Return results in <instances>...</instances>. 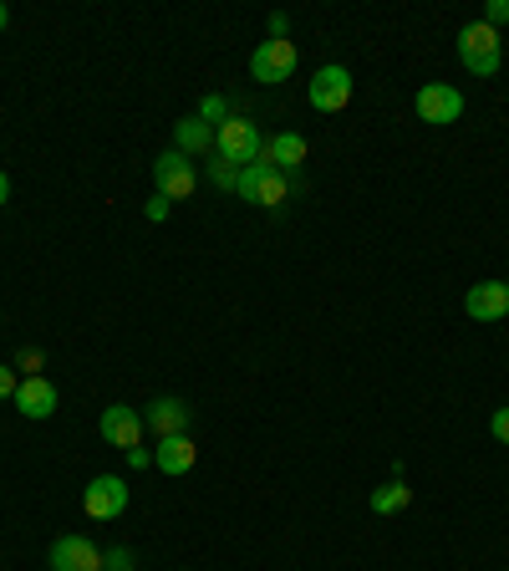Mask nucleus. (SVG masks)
I'll return each mask as SVG.
<instances>
[{"label":"nucleus","mask_w":509,"mask_h":571,"mask_svg":"<svg viewBox=\"0 0 509 571\" xmlns=\"http://www.w3.org/2000/svg\"><path fill=\"white\" fill-rule=\"evenodd\" d=\"M122 460L133 464V470H143V464H153V450H143V444H138V450H128Z\"/></svg>","instance_id":"obj_26"},{"label":"nucleus","mask_w":509,"mask_h":571,"mask_svg":"<svg viewBox=\"0 0 509 571\" xmlns=\"http://www.w3.org/2000/svg\"><path fill=\"white\" fill-rule=\"evenodd\" d=\"M11 199V179H6V169H0V205Z\"/></svg>","instance_id":"obj_27"},{"label":"nucleus","mask_w":509,"mask_h":571,"mask_svg":"<svg viewBox=\"0 0 509 571\" xmlns=\"http://www.w3.org/2000/svg\"><path fill=\"white\" fill-rule=\"evenodd\" d=\"M51 571H102V547L87 535H57L51 541Z\"/></svg>","instance_id":"obj_10"},{"label":"nucleus","mask_w":509,"mask_h":571,"mask_svg":"<svg viewBox=\"0 0 509 571\" xmlns=\"http://www.w3.org/2000/svg\"><path fill=\"white\" fill-rule=\"evenodd\" d=\"M16 388H21V373L11 363H0V398H16Z\"/></svg>","instance_id":"obj_22"},{"label":"nucleus","mask_w":509,"mask_h":571,"mask_svg":"<svg viewBox=\"0 0 509 571\" xmlns=\"http://www.w3.org/2000/svg\"><path fill=\"white\" fill-rule=\"evenodd\" d=\"M459 61L473 77H495L499 61H505V41H499L495 26H485V21L459 26Z\"/></svg>","instance_id":"obj_2"},{"label":"nucleus","mask_w":509,"mask_h":571,"mask_svg":"<svg viewBox=\"0 0 509 571\" xmlns=\"http://www.w3.org/2000/svg\"><path fill=\"white\" fill-rule=\"evenodd\" d=\"M306 98H311L316 112H341L347 102H352V72L347 67H321V72L311 77V87H306Z\"/></svg>","instance_id":"obj_8"},{"label":"nucleus","mask_w":509,"mask_h":571,"mask_svg":"<svg viewBox=\"0 0 509 571\" xmlns=\"http://www.w3.org/2000/svg\"><path fill=\"white\" fill-rule=\"evenodd\" d=\"M199 460V444L189 434H169V439H158V450H153V464L163 474H189Z\"/></svg>","instance_id":"obj_14"},{"label":"nucleus","mask_w":509,"mask_h":571,"mask_svg":"<svg viewBox=\"0 0 509 571\" xmlns=\"http://www.w3.org/2000/svg\"><path fill=\"white\" fill-rule=\"evenodd\" d=\"M128 500H133V490H128L122 474H98V480L82 490V511L92 515V521H118V515L128 511Z\"/></svg>","instance_id":"obj_6"},{"label":"nucleus","mask_w":509,"mask_h":571,"mask_svg":"<svg viewBox=\"0 0 509 571\" xmlns=\"http://www.w3.org/2000/svg\"><path fill=\"white\" fill-rule=\"evenodd\" d=\"M173 148H179L183 158H204V154H214V128H209L204 118H179L173 122Z\"/></svg>","instance_id":"obj_15"},{"label":"nucleus","mask_w":509,"mask_h":571,"mask_svg":"<svg viewBox=\"0 0 509 571\" xmlns=\"http://www.w3.org/2000/svg\"><path fill=\"white\" fill-rule=\"evenodd\" d=\"M505 286H509V276H505Z\"/></svg>","instance_id":"obj_29"},{"label":"nucleus","mask_w":509,"mask_h":571,"mask_svg":"<svg viewBox=\"0 0 509 571\" xmlns=\"http://www.w3.org/2000/svg\"><path fill=\"white\" fill-rule=\"evenodd\" d=\"M199 118H204L209 128H214V134H219V122H230V102L219 98V92H209V98L199 102Z\"/></svg>","instance_id":"obj_19"},{"label":"nucleus","mask_w":509,"mask_h":571,"mask_svg":"<svg viewBox=\"0 0 509 571\" xmlns=\"http://www.w3.org/2000/svg\"><path fill=\"white\" fill-rule=\"evenodd\" d=\"M489 434H495L499 444H509V408H495V419H489Z\"/></svg>","instance_id":"obj_24"},{"label":"nucleus","mask_w":509,"mask_h":571,"mask_svg":"<svg viewBox=\"0 0 509 571\" xmlns=\"http://www.w3.org/2000/svg\"><path fill=\"white\" fill-rule=\"evenodd\" d=\"M266 164H276L280 174H296L306 164V138L296 134V128H286V134H270L266 138Z\"/></svg>","instance_id":"obj_16"},{"label":"nucleus","mask_w":509,"mask_h":571,"mask_svg":"<svg viewBox=\"0 0 509 571\" xmlns=\"http://www.w3.org/2000/svg\"><path fill=\"white\" fill-rule=\"evenodd\" d=\"M479 21H485V26H495V31H499V26L509 21V0H489V6H485V16H479Z\"/></svg>","instance_id":"obj_21"},{"label":"nucleus","mask_w":509,"mask_h":571,"mask_svg":"<svg viewBox=\"0 0 509 571\" xmlns=\"http://www.w3.org/2000/svg\"><path fill=\"white\" fill-rule=\"evenodd\" d=\"M214 154L224 158V164H234V169H250V164H260V158H266V134H260V122H255V118L219 122Z\"/></svg>","instance_id":"obj_1"},{"label":"nucleus","mask_w":509,"mask_h":571,"mask_svg":"<svg viewBox=\"0 0 509 571\" xmlns=\"http://www.w3.org/2000/svg\"><path fill=\"white\" fill-rule=\"evenodd\" d=\"M6 26H11V11H6V0H0V37H6Z\"/></svg>","instance_id":"obj_28"},{"label":"nucleus","mask_w":509,"mask_h":571,"mask_svg":"<svg viewBox=\"0 0 509 571\" xmlns=\"http://www.w3.org/2000/svg\"><path fill=\"white\" fill-rule=\"evenodd\" d=\"M143 424L153 429L158 439L189 434V403H183V398H153V403L143 408Z\"/></svg>","instance_id":"obj_13"},{"label":"nucleus","mask_w":509,"mask_h":571,"mask_svg":"<svg viewBox=\"0 0 509 571\" xmlns=\"http://www.w3.org/2000/svg\"><path fill=\"white\" fill-rule=\"evenodd\" d=\"M169 205H173V199H163V195H158V189H153V199H148V205H143V215L153 219V225H163V219H169Z\"/></svg>","instance_id":"obj_23"},{"label":"nucleus","mask_w":509,"mask_h":571,"mask_svg":"<svg viewBox=\"0 0 509 571\" xmlns=\"http://www.w3.org/2000/svg\"><path fill=\"white\" fill-rule=\"evenodd\" d=\"M143 414H138V408H128V403H112V408H102V424H98V434L108 439L112 450H138V444H143Z\"/></svg>","instance_id":"obj_9"},{"label":"nucleus","mask_w":509,"mask_h":571,"mask_svg":"<svg viewBox=\"0 0 509 571\" xmlns=\"http://www.w3.org/2000/svg\"><path fill=\"white\" fill-rule=\"evenodd\" d=\"M463 312H469L473 322H505L509 316V286L505 280H479V286H469Z\"/></svg>","instance_id":"obj_12"},{"label":"nucleus","mask_w":509,"mask_h":571,"mask_svg":"<svg viewBox=\"0 0 509 571\" xmlns=\"http://www.w3.org/2000/svg\"><path fill=\"white\" fill-rule=\"evenodd\" d=\"M296 61H301V47H296L291 37H286V41H260V47H255V57H250V77H255V82H266V87L291 82Z\"/></svg>","instance_id":"obj_4"},{"label":"nucleus","mask_w":509,"mask_h":571,"mask_svg":"<svg viewBox=\"0 0 509 571\" xmlns=\"http://www.w3.org/2000/svg\"><path fill=\"white\" fill-rule=\"evenodd\" d=\"M16 367H26V377H37L41 353H37V347H21V353H16Z\"/></svg>","instance_id":"obj_25"},{"label":"nucleus","mask_w":509,"mask_h":571,"mask_svg":"<svg viewBox=\"0 0 509 571\" xmlns=\"http://www.w3.org/2000/svg\"><path fill=\"white\" fill-rule=\"evenodd\" d=\"M153 184L163 199H189L199 189V169L194 158H183L179 148H163V154L153 158Z\"/></svg>","instance_id":"obj_5"},{"label":"nucleus","mask_w":509,"mask_h":571,"mask_svg":"<svg viewBox=\"0 0 509 571\" xmlns=\"http://www.w3.org/2000/svg\"><path fill=\"white\" fill-rule=\"evenodd\" d=\"M102 571H133V551H128V547L102 551Z\"/></svg>","instance_id":"obj_20"},{"label":"nucleus","mask_w":509,"mask_h":571,"mask_svg":"<svg viewBox=\"0 0 509 571\" xmlns=\"http://www.w3.org/2000/svg\"><path fill=\"white\" fill-rule=\"evenodd\" d=\"M234 195L244 199V205H260V209H280L286 199H291V174H280L276 164H250V169H240V189Z\"/></svg>","instance_id":"obj_3"},{"label":"nucleus","mask_w":509,"mask_h":571,"mask_svg":"<svg viewBox=\"0 0 509 571\" xmlns=\"http://www.w3.org/2000/svg\"><path fill=\"white\" fill-rule=\"evenodd\" d=\"M418 118L433 128H449L463 118V92L453 82H423L418 87Z\"/></svg>","instance_id":"obj_7"},{"label":"nucleus","mask_w":509,"mask_h":571,"mask_svg":"<svg viewBox=\"0 0 509 571\" xmlns=\"http://www.w3.org/2000/svg\"><path fill=\"white\" fill-rule=\"evenodd\" d=\"M367 505H372V515H402L412 505V490L402 485V480H388V485L372 490V500H367Z\"/></svg>","instance_id":"obj_17"},{"label":"nucleus","mask_w":509,"mask_h":571,"mask_svg":"<svg viewBox=\"0 0 509 571\" xmlns=\"http://www.w3.org/2000/svg\"><path fill=\"white\" fill-rule=\"evenodd\" d=\"M16 408H21V419H37V424H41V419H51V414H57V383H51V377H21V388H16Z\"/></svg>","instance_id":"obj_11"},{"label":"nucleus","mask_w":509,"mask_h":571,"mask_svg":"<svg viewBox=\"0 0 509 571\" xmlns=\"http://www.w3.org/2000/svg\"><path fill=\"white\" fill-rule=\"evenodd\" d=\"M209 184H214L219 195H234V189H240V169H234V164H224L219 154H209Z\"/></svg>","instance_id":"obj_18"}]
</instances>
